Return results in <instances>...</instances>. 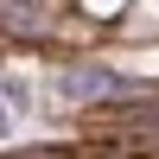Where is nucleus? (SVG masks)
Instances as JSON below:
<instances>
[{"label":"nucleus","mask_w":159,"mask_h":159,"mask_svg":"<svg viewBox=\"0 0 159 159\" xmlns=\"http://www.w3.org/2000/svg\"><path fill=\"white\" fill-rule=\"evenodd\" d=\"M121 89H127V76L115 70V64L76 57V64H64V70H57V102H76V108H89V102H115Z\"/></svg>","instance_id":"nucleus-1"},{"label":"nucleus","mask_w":159,"mask_h":159,"mask_svg":"<svg viewBox=\"0 0 159 159\" xmlns=\"http://www.w3.org/2000/svg\"><path fill=\"white\" fill-rule=\"evenodd\" d=\"M0 32H7V38H45L51 19L38 7H25V0H0Z\"/></svg>","instance_id":"nucleus-2"},{"label":"nucleus","mask_w":159,"mask_h":159,"mask_svg":"<svg viewBox=\"0 0 159 159\" xmlns=\"http://www.w3.org/2000/svg\"><path fill=\"white\" fill-rule=\"evenodd\" d=\"M0 134H7V108H0Z\"/></svg>","instance_id":"nucleus-3"},{"label":"nucleus","mask_w":159,"mask_h":159,"mask_svg":"<svg viewBox=\"0 0 159 159\" xmlns=\"http://www.w3.org/2000/svg\"><path fill=\"white\" fill-rule=\"evenodd\" d=\"M25 7H38V0H25Z\"/></svg>","instance_id":"nucleus-4"}]
</instances>
